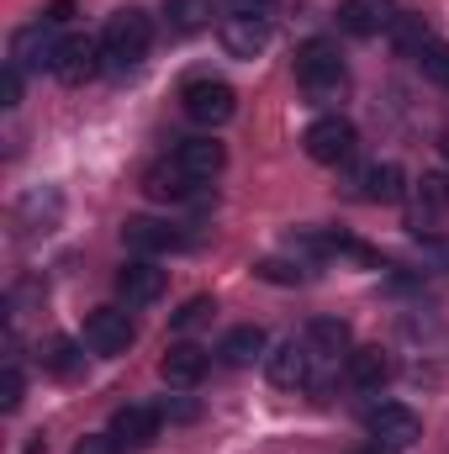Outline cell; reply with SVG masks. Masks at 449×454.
Listing matches in <instances>:
<instances>
[{"mask_svg":"<svg viewBox=\"0 0 449 454\" xmlns=\"http://www.w3.org/2000/svg\"><path fill=\"white\" fill-rule=\"evenodd\" d=\"M101 43H106V69H112V74L138 69V64L148 59V48H154V21H148V11H138V5L116 11L112 21H106V32H101Z\"/></svg>","mask_w":449,"mask_h":454,"instance_id":"cell-1","label":"cell"},{"mask_svg":"<svg viewBox=\"0 0 449 454\" xmlns=\"http://www.w3.org/2000/svg\"><path fill=\"white\" fill-rule=\"evenodd\" d=\"M296 85H302L312 101H338V96H343V85H349V69H343V53H338V43L318 37V43H307V48L296 53Z\"/></svg>","mask_w":449,"mask_h":454,"instance_id":"cell-2","label":"cell"},{"mask_svg":"<svg viewBox=\"0 0 449 454\" xmlns=\"http://www.w3.org/2000/svg\"><path fill=\"white\" fill-rule=\"evenodd\" d=\"M302 148H307V159L312 164H349L354 159V148H359V132H354V121L349 116H318L307 132H302Z\"/></svg>","mask_w":449,"mask_h":454,"instance_id":"cell-3","label":"cell"},{"mask_svg":"<svg viewBox=\"0 0 449 454\" xmlns=\"http://www.w3.org/2000/svg\"><path fill=\"white\" fill-rule=\"evenodd\" d=\"M180 112L191 116L196 127H223L227 116L238 112V96H232L227 80L201 74V80H185V90H180Z\"/></svg>","mask_w":449,"mask_h":454,"instance_id":"cell-4","label":"cell"},{"mask_svg":"<svg viewBox=\"0 0 449 454\" xmlns=\"http://www.w3.org/2000/svg\"><path fill=\"white\" fill-rule=\"evenodd\" d=\"M264 375H270V386H280V391H302V386H312V375H318V354H312V343L307 339L275 343V348L264 354Z\"/></svg>","mask_w":449,"mask_h":454,"instance_id":"cell-5","label":"cell"},{"mask_svg":"<svg viewBox=\"0 0 449 454\" xmlns=\"http://www.w3.org/2000/svg\"><path fill=\"white\" fill-rule=\"evenodd\" d=\"M59 48H64L59 27H48V21H32V27H21V32L11 37V59H5V64H16L21 74H37V69H53Z\"/></svg>","mask_w":449,"mask_h":454,"instance_id":"cell-6","label":"cell"},{"mask_svg":"<svg viewBox=\"0 0 449 454\" xmlns=\"http://www.w3.org/2000/svg\"><path fill=\"white\" fill-rule=\"evenodd\" d=\"M101 69H106V43H101V37H85V32L64 37V48H59V59H53V74H59L64 85H85V80H96Z\"/></svg>","mask_w":449,"mask_h":454,"instance_id":"cell-7","label":"cell"},{"mask_svg":"<svg viewBox=\"0 0 449 454\" xmlns=\"http://www.w3.org/2000/svg\"><path fill=\"white\" fill-rule=\"evenodd\" d=\"M365 428H370V439L386 444V450H407V444H418V434H423L418 412L402 407V402H381V407H370V412H365Z\"/></svg>","mask_w":449,"mask_h":454,"instance_id":"cell-8","label":"cell"},{"mask_svg":"<svg viewBox=\"0 0 449 454\" xmlns=\"http://www.w3.org/2000/svg\"><path fill=\"white\" fill-rule=\"evenodd\" d=\"M138 339V328H132V317L122 312V307H96L91 317H85V348L91 354H127Z\"/></svg>","mask_w":449,"mask_h":454,"instance_id":"cell-9","label":"cell"},{"mask_svg":"<svg viewBox=\"0 0 449 454\" xmlns=\"http://www.w3.org/2000/svg\"><path fill=\"white\" fill-rule=\"evenodd\" d=\"M122 243H127L132 254L154 259V254H175V248H185L191 238H185L175 223H159V217H127V227H122Z\"/></svg>","mask_w":449,"mask_h":454,"instance_id":"cell-10","label":"cell"},{"mask_svg":"<svg viewBox=\"0 0 449 454\" xmlns=\"http://www.w3.org/2000/svg\"><path fill=\"white\" fill-rule=\"evenodd\" d=\"M397 0H343L338 5V27L349 32V37H381V32H391L397 27Z\"/></svg>","mask_w":449,"mask_h":454,"instance_id":"cell-11","label":"cell"},{"mask_svg":"<svg viewBox=\"0 0 449 454\" xmlns=\"http://www.w3.org/2000/svg\"><path fill=\"white\" fill-rule=\"evenodd\" d=\"M116 296H122L127 307L159 301V296H164V270H159L154 259H127V264L116 270Z\"/></svg>","mask_w":449,"mask_h":454,"instance_id":"cell-12","label":"cell"},{"mask_svg":"<svg viewBox=\"0 0 449 454\" xmlns=\"http://www.w3.org/2000/svg\"><path fill=\"white\" fill-rule=\"evenodd\" d=\"M354 196L370 201V207H391V201L407 196V175H402L397 164H365V169L354 175Z\"/></svg>","mask_w":449,"mask_h":454,"instance_id":"cell-13","label":"cell"},{"mask_svg":"<svg viewBox=\"0 0 449 454\" xmlns=\"http://www.w3.org/2000/svg\"><path fill=\"white\" fill-rule=\"evenodd\" d=\"M159 423H164L159 407H116L112 439L122 444V450H148V444L159 439Z\"/></svg>","mask_w":449,"mask_h":454,"instance_id":"cell-14","label":"cell"},{"mask_svg":"<svg viewBox=\"0 0 449 454\" xmlns=\"http://www.w3.org/2000/svg\"><path fill=\"white\" fill-rule=\"evenodd\" d=\"M217 37H223L227 59H259V53L270 48V21H254V16H223Z\"/></svg>","mask_w":449,"mask_h":454,"instance_id":"cell-15","label":"cell"},{"mask_svg":"<svg viewBox=\"0 0 449 454\" xmlns=\"http://www.w3.org/2000/svg\"><path fill=\"white\" fill-rule=\"evenodd\" d=\"M175 164H180L196 185H207V180H217V175H223L227 153H223V143H217V137H185V143L175 148Z\"/></svg>","mask_w":449,"mask_h":454,"instance_id":"cell-16","label":"cell"},{"mask_svg":"<svg viewBox=\"0 0 449 454\" xmlns=\"http://www.w3.org/2000/svg\"><path fill=\"white\" fill-rule=\"evenodd\" d=\"M343 375H349V386H359V391H381V386L397 375V364H391L386 348H349V354H343Z\"/></svg>","mask_w":449,"mask_h":454,"instance_id":"cell-17","label":"cell"},{"mask_svg":"<svg viewBox=\"0 0 449 454\" xmlns=\"http://www.w3.org/2000/svg\"><path fill=\"white\" fill-rule=\"evenodd\" d=\"M143 191H148L154 201H191V196H201L196 180H191L175 159H169V164H154V169L143 175Z\"/></svg>","mask_w":449,"mask_h":454,"instance_id":"cell-18","label":"cell"},{"mask_svg":"<svg viewBox=\"0 0 449 454\" xmlns=\"http://www.w3.org/2000/svg\"><path fill=\"white\" fill-rule=\"evenodd\" d=\"M159 375H164L169 386H180V391H185V386H196V380L207 375V354H201L196 343H175V348L159 359Z\"/></svg>","mask_w":449,"mask_h":454,"instance_id":"cell-19","label":"cell"},{"mask_svg":"<svg viewBox=\"0 0 449 454\" xmlns=\"http://www.w3.org/2000/svg\"><path fill=\"white\" fill-rule=\"evenodd\" d=\"M212 27V0H164V32L169 37H196Z\"/></svg>","mask_w":449,"mask_h":454,"instance_id":"cell-20","label":"cell"},{"mask_svg":"<svg viewBox=\"0 0 449 454\" xmlns=\"http://www.w3.org/2000/svg\"><path fill=\"white\" fill-rule=\"evenodd\" d=\"M59 212H64L59 191H32V196H21V207H16V227H21V232H48V227L59 223Z\"/></svg>","mask_w":449,"mask_h":454,"instance_id":"cell-21","label":"cell"},{"mask_svg":"<svg viewBox=\"0 0 449 454\" xmlns=\"http://www.w3.org/2000/svg\"><path fill=\"white\" fill-rule=\"evenodd\" d=\"M217 354H223V364L232 370H243V364H254V359H264V333L254 328V323H243V328H232L223 343H217Z\"/></svg>","mask_w":449,"mask_h":454,"instance_id":"cell-22","label":"cell"},{"mask_svg":"<svg viewBox=\"0 0 449 454\" xmlns=\"http://www.w3.org/2000/svg\"><path fill=\"white\" fill-rule=\"evenodd\" d=\"M307 343H312L318 359H338V354H349V323H338V317H312Z\"/></svg>","mask_w":449,"mask_h":454,"instance_id":"cell-23","label":"cell"},{"mask_svg":"<svg viewBox=\"0 0 449 454\" xmlns=\"http://www.w3.org/2000/svg\"><path fill=\"white\" fill-rule=\"evenodd\" d=\"M43 370H48V375H59V380H75V375L85 370L80 343H75V339H48V343H43Z\"/></svg>","mask_w":449,"mask_h":454,"instance_id":"cell-24","label":"cell"},{"mask_svg":"<svg viewBox=\"0 0 449 454\" xmlns=\"http://www.w3.org/2000/svg\"><path fill=\"white\" fill-rule=\"evenodd\" d=\"M445 212H449V175H423V185H418V227L445 217Z\"/></svg>","mask_w":449,"mask_h":454,"instance_id":"cell-25","label":"cell"},{"mask_svg":"<svg viewBox=\"0 0 449 454\" xmlns=\"http://www.w3.org/2000/svg\"><path fill=\"white\" fill-rule=\"evenodd\" d=\"M413 64H418V74H423L429 85L449 90V43H423V48L413 53Z\"/></svg>","mask_w":449,"mask_h":454,"instance_id":"cell-26","label":"cell"},{"mask_svg":"<svg viewBox=\"0 0 449 454\" xmlns=\"http://www.w3.org/2000/svg\"><path fill=\"white\" fill-rule=\"evenodd\" d=\"M391 37H397V48H402L407 59H413V53H418L423 43H434V37H429V21H423V16H397Z\"/></svg>","mask_w":449,"mask_h":454,"instance_id":"cell-27","label":"cell"},{"mask_svg":"<svg viewBox=\"0 0 449 454\" xmlns=\"http://www.w3.org/2000/svg\"><path fill=\"white\" fill-rule=\"evenodd\" d=\"M212 312H217V307H212V296H191V301L175 312V328H180V333H185V328H201Z\"/></svg>","mask_w":449,"mask_h":454,"instance_id":"cell-28","label":"cell"},{"mask_svg":"<svg viewBox=\"0 0 449 454\" xmlns=\"http://www.w3.org/2000/svg\"><path fill=\"white\" fill-rule=\"evenodd\" d=\"M0 402H5V412H16V407H21V364H16V343H11V359H5V380H0Z\"/></svg>","mask_w":449,"mask_h":454,"instance_id":"cell-29","label":"cell"},{"mask_svg":"<svg viewBox=\"0 0 449 454\" xmlns=\"http://www.w3.org/2000/svg\"><path fill=\"white\" fill-rule=\"evenodd\" d=\"M0 106H5V112H16V106H21V69H16V64H5V80H0Z\"/></svg>","mask_w":449,"mask_h":454,"instance_id":"cell-30","label":"cell"},{"mask_svg":"<svg viewBox=\"0 0 449 454\" xmlns=\"http://www.w3.org/2000/svg\"><path fill=\"white\" fill-rule=\"evenodd\" d=\"M275 0H227V16H254V21H270Z\"/></svg>","mask_w":449,"mask_h":454,"instance_id":"cell-31","label":"cell"},{"mask_svg":"<svg viewBox=\"0 0 449 454\" xmlns=\"http://www.w3.org/2000/svg\"><path fill=\"white\" fill-rule=\"evenodd\" d=\"M75 454H122V444H116L112 434H85V439L75 444Z\"/></svg>","mask_w":449,"mask_h":454,"instance_id":"cell-32","label":"cell"},{"mask_svg":"<svg viewBox=\"0 0 449 454\" xmlns=\"http://www.w3.org/2000/svg\"><path fill=\"white\" fill-rule=\"evenodd\" d=\"M37 21H48V27H59V32H64V27L75 21V0H53V5H48Z\"/></svg>","mask_w":449,"mask_h":454,"instance_id":"cell-33","label":"cell"},{"mask_svg":"<svg viewBox=\"0 0 449 454\" xmlns=\"http://www.w3.org/2000/svg\"><path fill=\"white\" fill-rule=\"evenodd\" d=\"M423 254H434L439 264H449V243H439V238H423Z\"/></svg>","mask_w":449,"mask_h":454,"instance_id":"cell-34","label":"cell"},{"mask_svg":"<svg viewBox=\"0 0 449 454\" xmlns=\"http://www.w3.org/2000/svg\"><path fill=\"white\" fill-rule=\"evenodd\" d=\"M359 454H397V450H386V444H370V450H359Z\"/></svg>","mask_w":449,"mask_h":454,"instance_id":"cell-35","label":"cell"},{"mask_svg":"<svg viewBox=\"0 0 449 454\" xmlns=\"http://www.w3.org/2000/svg\"><path fill=\"white\" fill-rule=\"evenodd\" d=\"M445 159H449V132H445Z\"/></svg>","mask_w":449,"mask_h":454,"instance_id":"cell-36","label":"cell"}]
</instances>
